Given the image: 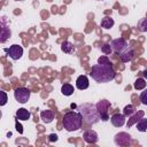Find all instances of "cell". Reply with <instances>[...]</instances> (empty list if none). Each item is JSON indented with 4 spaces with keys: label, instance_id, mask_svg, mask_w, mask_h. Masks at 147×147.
I'll return each instance as SVG.
<instances>
[{
    "label": "cell",
    "instance_id": "6da1fadb",
    "mask_svg": "<svg viewBox=\"0 0 147 147\" xmlns=\"http://www.w3.org/2000/svg\"><path fill=\"white\" fill-rule=\"evenodd\" d=\"M91 77L96 83H109L116 77V72L113 68V63H96L92 67Z\"/></svg>",
    "mask_w": 147,
    "mask_h": 147
},
{
    "label": "cell",
    "instance_id": "7a4b0ae2",
    "mask_svg": "<svg viewBox=\"0 0 147 147\" xmlns=\"http://www.w3.org/2000/svg\"><path fill=\"white\" fill-rule=\"evenodd\" d=\"M77 109L80 113L84 123H86V124H95V123H98L100 121V115L98 113L96 105L84 102V103H80L77 107Z\"/></svg>",
    "mask_w": 147,
    "mask_h": 147
},
{
    "label": "cell",
    "instance_id": "3957f363",
    "mask_svg": "<svg viewBox=\"0 0 147 147\" xmlns=\"http://www.w3.org/2000/svg\"><path fill=\"white\" fill-rule=\"evenodd\" d=\"M83 122L84 121L79 111H68L64 114L62 119L63 127L69 132L79 130L83 125Z\"/></svg>",
    "mask_w": 147,
    "mask_h": 147
},
{
    "label": "cell",
    "instance_id": "277c9868",
    "mask_svg": "<svg viewBox=\"0 0 147 147\" xmlns=\"http://www.w3.org/2000/svg\"><path fill=\"white\" fill-rule=\"evenodd\" d=\"M110 106H111L110 102L106 99H102L96 103V109H98V113L100 115V119H102L103 122H107L108 119H110V117H109Z\"/></svg>",
    "mask_w": 147,
    "mask_h": 147
},
{
    "label": "cell",
    "instance_id": "5b68a950",
    "mask_svg": "<svg viewBox=\"0 0 147 147\" xmlns=\"http://www.w3.org/2000/svg\"><path fill=\"white\" fill-rule=\"evenodd\" d=\"M110 46H111V49L114 53H116L118 56L122 55L130 46L127 45L126 40H124L123 38H117V39H114L110 41Z\"/></svg>",
    "mask_w": 147,
    "mask_h": 147
},
{
    "label": "cell",
    "instance_id": "8992f818",
    "mask_svg": "<svg viewBox=\"0 0 147 147\" xmlns=\"http://www.w3.org/2000/svg\"><path fill=\"white\" fill-rule=\"evenodd\" d=\"M30 94H31V92H30L29 88H26V87H18L14 92V98L20 103H26L29 101V99H30Z\"/></svg>",
    "mask_w": 147,
    "mask_h": 147
},
{
    "label": "cell",
    "instance_id": "52a82bcc",
    "mask_svg": "<svg viewBox=\"0 0 147 147\" xmlns=\"http://www.w3.org/2000/svg\"><path fill=\"white\" fill-rule=\"evenodd\" d=\"M114 141L117 146H129L132 144V138L126 132H119L115 136Z\"/></svg>",
    "mask_w": 147,
    "mask_h": 147
},
{
    "label": "cell",
    "instance_id": "ba28073f",
    "mask_svg": "<svg viewBox=\"0 0 147 147\" xmlns=\"http://www.w3.org/2000/svg\"><path fill=\"white\" fill-rule=\"evenodd\" d=\"M5 51L7 52L8 56L10 59H13V60H20L22 57V55H23V47L17 45V44L11 45L8 49H5Z\"/></svg>",
    "mask_w": 147,
    "mask_h": 147
},
{
    "label": "cell",
    "instance_id": "9c48e42d",
    "mask_svg": "<svg viewBox=\"0 0 147 147\" xmlns=\"http://www.w3.org/2000/svg\"><path fill=\"white\" fill-rule=\"evenodd\" d=\"M83 138L87 144H96L98 142V133L94 130H85L83 133Z\"/></svg>",
    "mask_w": 147,
    "mask_h": 147
},
{
    "label": "cell",
    "instance_id": "30bf717a",
    "mask_svg": "<svg viewBox=\"0 0 147 147\" xmlns=\"http://www.w3.org/2000/svg\"><path fill=\"white\" fill-rule=\"evenodd\" d=\"M110 123L115 127H121L125 124V116L124 114H114L110 117Z\"/></svg>",
    "mask_w": 147,
    "mask_h": 147
},
{
    "label": "cell",
    "instance_id": "8fae6325",
    "mask_svg": "<svg viewBox=\"0 0 147 147\" xmlns=\"http://www.w3.org/2000/svg\"><path fill=\"white\" fill-rule=\"evenodd\" d=\"M10 36H11V31H10V29L5 24V20H2L1 30H0V41H1V42H5L8 38H10Z\"/></svg>",
    "mask_w": 147,
    "mask_h": 147
},
{
    "label": "cell",
    "instance_id": "7c38bea8",
    "mask_svg": "<svg viewBox=\"0 0 147 147\" xmlns=\"http://www.w3.org/2000/svg\"><path fill=\"white\" fill-rule=\"evenodd\" d=\"M88 86H90V83H88L87 76H85V75L78 76V78L76 79V87L78 90H82L83 91V90H86Z\"/></svg>",
    "mask_w": 147,
    "mask_h": 147
},
{
    "label": "cell",
    "instance_id": "4fadbf2b",
    "mask_svg": "<svg viewBox=\"0 0 147 147\" xmlns=\"http://www.w3.org/2000/svg\"><path fill=\"white\" fill-rule=\"evenodd\" d=\"M40 118L44 123L46 124H49L53 122L54 119V111L53 110H49V109H46V110H42L40 113Z\"/></svg>",
    "mask_w": 147,
    "mask_h": 147
},
{
    "label": "cell",
    "instance_id": "5bb4252c",
    "mask_svg": "<svg viewBox=\"0 0 147 147\" xmlns=\"http://www.w3.org/2000/svg\"><path fill=\"white\" fill-rule=\"evenodd\" d=\"M144 114H145V113H144L142 110L136 111L132 116H130V117H129V121L126 122V126H127V127H131V126H132L134 123H137L141 117H144Z\"/></svg>",
    "mask_w": 147,
    "mask_h": 147
},
{
    "label": "cell",
    "instance_id": "9a60e30c",
    "mask_svg": "<svg viewBox=\"0 0 147 147\" xmlns=\"http://www.w3.org/2000/svg\"><path fill=\"white\" fill-rule=\"evenodd\" d=\"M31 117V113L25 108H20L16 111V118L20 121H28Z\"/></svg>",
    "mask_w": 147,
    "mask_h": 147
},
{
    "label": "cell",
    "instance_id": "2e32d148",
    "mask_svg": "<svg viewBox=\"0 0 147 147\" xmlns=\"http://www.w3.org/2000/svg\"><path fill=\"white\" fill-rule=\"evenodd\" d=\"M61 51L65 54H74L76 48H75L74 44H71L70 41H63L61 44Z\"/></svg>",
    "mask_w": 147,
    "mask_h": 147
},
{
    "label": "cell",
    "instance_id": "e0dca14e",
    "mask_svg": "<svg viewBox=\"0 0 147 147\" xmlns=\"http://www.w3.org/2000/svg\"><path fill=\"white\" fill-rule=\"evenodd\" d=\"M133 55H134L133 49H132L131 47H129L122 55H119V59H121L122 62H130V61L133 59Z\"/></svg>",
    "mask_w": 147,
    "mask_h": 147
},
{
    "label": "cell",
    "instance_id": "ac0fdd59",
    "mask_svg": "<svg viewBox=\"0 0 147 147\" xmlns=\"http://www.w3.org/2000/svg\"><path fill=\"white\" fill-rule=\"evenodd\" d=\"M114 24H115L114 20L111 17H109V16H105L100 22V26L103 28V29H110V28L114 26Z\"/></svg>",
    "mask_w": 147,
    "mask_h": 147
},
{
    "label": "cell",
    "instance_id": "d6986e66",
    "mask_svg": "<svg viewBox=\"0 0 147 147\" xmlns=\"http://www.w3.org/2000/svg\"><path fill=\"white\" fill-rule=\"evenodd\" d=\"M74 86L71 85V84H63L62 86H61V93L63 94V95H65V96H69V95H71L72 93H74Z\"/></svg>",
    "mask_w": 147,
    "mask_h": 147
},
{
    "label": "cell",
    "instance_id": "ffe728a7",
    "mask_svg": "<svg viewBox=\"0 0 147 147\" xmlns=\"http://www.w3.org/2000/svg\"><path fill=\"white\" fill-rule=\"evenodd\" d=\"M137 130L139 132H146L147 131V118L141 117L138 122H137Z\"/></svg>",
    "mask_w": 147,
    "mask_h": 147
},
{
    "label": "cell",
    "instance_id": "44dd1931",
    "mask_svg": "<svg viewBox=\"0 0 147 147\" xmlns=\"http://www.w3.org/2000/svg\"><path fill=\"white\" fill-rule=\"evenodd\" d=\"M137 28L140 32H147V17H142L138 21Z\"/></svg>",
    "mask_w": 147,
    "mask_h": 147
},
{
    "label": "cell",
    "instance_id": "7402d4cb",
    "mask_svg": "<svg viewBox=\"0 0 147 147\" xmlns=\"http://www.w3.org/2000/svg\"><path fill=\"white\" fill-rule=\"evenodd\" d=\"M136 111H137V110H136V108H134L133 105H127V106H125L124 109H123V114H124L125 117H130V116H132Z\"/></svg>",
    "mask_w": 147,
    "mask_h": 147
},
{
    "label": "cell",
    "instance_id": "603a6c76",
    "mask_svg": "<svg viewBox=\"0 0 147 147\" xmlns=\"http://www.w3.org/2000/svg\"><path fill=\"white\" fill-rule=\"evenodd\" d=\"M133 87L136 90H144L146 87V82L144 78H137L134 84H133Z\"/></svg>",
    "mask_w": 147,
    "mask_h": 147
},
{
    "label": "cell",
    "instance_id": "cb8c5ba5",
    "mask_svg": "<svg viewBox=\"0 0 147 147\" xmlns=\"http://www.w3.org/2000/svg\"><path fill=\"white\" fill-rule=\"evenodd\" d=\"M139 100L142 105L147 106V88H145L141 93H140V96H139Z\"/></svg>",
    "mask_w": 147,
    "mask_h": 147
},
{
    "label": "cell",
    "instance_id": "d4e9b609",
    "mask_svg": "<svg viewBox=\"0 0 147 147\" xmlns=\"http://www.w3.org/2000/svg\"><path fill=\"white\" fill-rule=\"evenodd\" d=\"M101 51H102V53H105L106 55H108V54H110V53L113 52L110 44H103V46L101 47Z\"/></svg>",
    "mask_w": 147,
    "mask_h": 147
},
{
    "label": "cell",
    "instance_id": "484cf974",
    "mask_svg": "<svg viewBox=\"0 0 147 147\" xmlns=\"http://www.w3.org/2000/svg\"><path fill=\"white\" fill-rule=\"evenodd\" d=\"M0 94H1V96H2V100H1V102H0V106H5V105L7 103V94H6V92H3V91H1Z\"/></svg>",
    "mask_w": 147,
    "mask_h": 147
},
{
    "label": "cell",
    "instance_id": "4316f807",
    "mask_svg": "<svg viewBox=\"0 0 147 147\" xmlns=\"http://www.w3.org/2000/svg\"><path fill=\"white\" fill-rule=\"evenodd\" d=\"M110 61H109V59L106 56V55H103V56H100L99 59H98V63H109Z\"/></svg>",
    "mask_w": 147,
    "mask_h": 147
},
{
    "label": "cell",
    "instance_id": "83f0119b",
    "mask_svg": "<svg viewBox=\"0 0 147 147\" xmlns=\"http://www.w3.org/2000/svg\"><path fill=\"white\" fill-rule=\"evenodd\" d=\"M16 130H17V132L20 133V134H22L23 133V127H22V125L18 123V121L16 119Z\"/></svg>",
    "mask_w": 147,
    "mask_h": 147
},
{
    "label": "cell",
    "instance_id": "f1b7e54d",
    "mask_svg": "<svg viewBox=\"0 0 147 147\" xmlns=\"http://www.w3.org/2000/svg\"><path fill=\"white\" fill-rule=\"evenodd\" d=\"M48 140L52 141V142H53V141H57V136L54 134V133H52V134L48 136Z\"/></svg>",
    "mask_w": 147,
    "mask_h": 147
},
{
    "label": "cell",
    "instance_id": "f546056e",
    "mask_svg": "<svg viewBox=\"0 0 147 147\" xmlns=\"http://www.w3.org/2000/svg\"><path fill=\"white\" fill-rule=\"evenodd\" d=\"M141 74H142V77H144L145 79H147V70H144Z\"/></svg>",
    "mask_w": 147,
    "mask_h": 147
},
{
    "label": "cell",
    "instance_id": "4dcf8cb0",
    "mask_svg": "<svg viewBox=\"0 0 147 147\" xmlns=\"http://www.w3.org/2000/svg\"><path fill=\"white\" fill-rule=\"evenodd\" d=\"M16 1H21V0H16Z\"/></svg>",
    "mask_w": 147,
    "mask_h": 147
}]
</instances>
